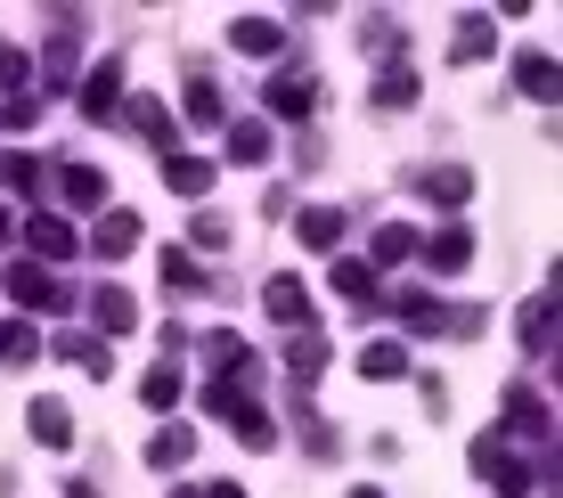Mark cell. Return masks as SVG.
<instances>
[{
    "instance_id": "cell-9",
    "label": "cell",
    "mask_w": 563,
    "mask_h": 498,
    "mask_svg": "<svg viewBox=\"0 0 563 498\" xmlns=\"http://www.w3.org/2000/svg\"><path fill=\"white\" fill-rule=\"evenodd\" d=\"M507 425L522 433V442H555V409H548V400H539L531 385H515V392H507Z\"/></svg>"
},
{
    "instance_id": "cell-30",
    "label": "cell",
    "mask_w": 563,
    "mask_h": 498,
    "mask_svg": "<svg viewBox=\"0 0 563 498\" xmlns=\"http://www.w3.org/2000/svg\"><path fill=\"white\" fill-rule=\"evenodd\" d=\"M229 433H238L245 450H278V425H269V409H254V400H245V409L229 417Z\"/></svg>"
},
{
    "instance_id": "cell-11",
    "label": "cell",
    "mask_w": 563,
    "mask_h": 498,
    "mask_svg": "<svg viewBox=\"0 0 563 498\" xmlns=\"http://www.w3.org/2000/svg\"><path fill=\"white\" fill-rule=\"evenodd\" d=\"M515 90H522V99H539V107H548L555 90H563V66H555L548 49H522V57H515Z\"/></svg>"
},
{
    "instance_id": "cell-33",
    "label": "cell",
    "mask_w": 563,
    "mask_h": 498,
    "mask_svg": "<svg viewBox=\"0 0 563 498\" xmlns=\"http://www.w3.org/2000/svg\"><path fill=\"white\" fill-rule=\"evenodd\" d=\"M180 392H188V385H180V368H147V376H140V400H147V409H172Z\"/></svg>"
},
{
    "instance_id": "cell-10",
    "label": "cell",
    "mask_w": 563,
    "mask_h": 498,
    "mask_svg": "<svg viewBox=\"0 0 563 498\" xmlns=\"http://www.w3.org/2000/svg\"><path fill=\"white\" fill-rule=\"evenodd\" d=\"M360 49L376 57V66H409V42H400V16H360Z\"/></svg>"
},
{
    "instance_id": "cell-32",
    "label": "cell",
    "mask_w": 563,
    "mask_h": 498,
    "mask_svg": "<svg viewBox=\"0 0 563 498\" xmlns=\"http://www.w3.org/2000/svg\"><path fill=\"white\" fill-rule=\"evenodd\" d=\"M229 156L238 164H269V123H229Z\"/></svg>"
},
{
    "instance_id": "cell-28",
    "label": "cell",
    "mask_w": 563,
    "mask_h": 498,
    "mask_svg": "<svg viewBox=\"0 0 563 498\" xmlns=\"http://www.w3.org/2000/svg\"><path fill=\"white\" fill-rule=\"evenodd\" d=\"M0 188L33 197V188H42V156H33V147H9V156H0Z\"/></svg>"
},
{
    "instance_id": "cell-2",
    "label": "cell",
    "mask_w": 563,
    "mask_h": 498,
    "mask_svg": "<svg viewBox=\"0 0 563 498\" xmlns=\"http://www.w3.org/2000/svg\"><path fill=\"white\" fill-rule=\"evenodd\" d=\"M262 107H269V123H310V114H319V82H310V74H269Z\"/></svg>"
},
{
    "instance_id": "cell-8",
    "label": "cell",
    "mask_w": 563,
    "mask_h": 498,
    "mask_svg": "<svg viewBox=\"0 0 563 498\" xmlns=\"http://www.w3.org/2000/svg\"><path fill=\"white\" fill-rule=\"evenodd\" d=\"M465 262H474V229H433V237H424V270H433V278H457L465 270Z\"/></svg>"
},
{
    "instance_id": "cell-41",
    "label": "cell",
    "mask_w": 563,
    "mask_h": 498,
    "mask_svg": "<svg viewBox=\"0 0 563 498\" xmlns=\"http://www.w3.org/2000/svg\"><path fill=\"white\" fill-rule=\"evenodd\" d=\"M205 498H245V483H212Z\"/></svg>"
},
{
    "instance_id": "cell-42",
    "label": "cell",
    "mask_w": 563,
    "mask_h": 498,
    "mask_svg": "<svg viewBox=\"0 0 563 498\" xmlns=\"http://www.w3.org/2000/svg\"><path fill=\"white\" fill-rule=\"evenodd\" d=\"M66 498H99V490H90V483H66Z\"/></svg>"
},
{
    "instance_id": "cell-34",
    "label": "cell",
    "mask_w": 563,
    "mask_h": 498,
    "mask_svg": "<svg viewBox=\"0 0 563 498\" xmlns=\"http://www.w3.org/2000/svg\"><path fill=\"white\" fill-rule=\"evenodd\" d=\"M197 400H205V417H238V409H245V400H254V392H238V385H229V376H212V385H205Z\"/></svg>"
},
{
    "instance_id": "cell-26",
    "label": "cell",
    "mask_w": 563,
    "mask_h": 498,
    "mask_svg": "<svg viewBox=\"0 0 563 498\" xmlns=\"http://www.w3.org/2000/svg\"><path fill=\"white\" fill-rule=\"evenodd\" d=\"M33 442H42V450H74V417H66V400H33Z\"/></svg>"
},
{
    "instance_id": "cell-19",
    "label": "cell",
    "mask_w": 563,
    "mask_h": 498,
    "mask_svg": "<svg viewBox=\"0 0 563 498\" xmlns=\"http://www.w3.org/2000/svg\"><path fill=\"white\" fill-rule=\"evenodd\" d=\"M188 457H197V425H164V433H147V466L180 474Z\"/></svg>"
},
{
    "instance_id": "cell-43",
    "label": "cell",
    "mask_w": 563,
    "mask_h": 498,
    "mask_svg": "<svg viewBox=\"0 0 563 498\" xmlns=\"http://www.w3.org/2000/svg\"><path fill=\"white\" fill-rule=\"evenodd\" d=\"M0 237H16V221H9V204H0Z\"/></svg>"
},
{
    "instance_id": "cell-4",
    "label": "cell",
    "mask_w": 563,
    "mask_h": 498,
    "mask_svg": "<svg viewBox=\"0 0 563 498\" xmlns=\"http://www.w3.org/2000/svg\"><path fill=\"white\" fill-rule=\"evenodd\" d=\"M49 352L66 359V368H82L90 385H99V376L114 368V343H107V335H90V328H57V343H49Z\"/></svg>"
},
{
    "instance_id": "cell-35",
    "label": "cell",
    "mask_w": 563,
    "mask_h": 498,
    "mask_svg": "<svg viewBox=\"0 0 563 498\" xmlns=\"http://www.w3.org/2000/svg\"><path fill=\"white\" fill-rule=\"evenodd\" d=\"M42 123V99L33 90H9V107H0V131H33Z\"/></svg>"
},
{
    "instance_id": "cell-29",
    "label": "cell",
    "mask_w": 563,
    "mask_h": 498,
    "mask_svg": "<svg viewBox=\"0 0 563 498\" xmlns=\"http://www.w3.org/2000/svg\"><path fill=\"white\" fill-rule=\"evenodd\" d=\"M131 131H140L147 147H172V140H180V114H172V107H131Z\"/></svg>"
},
{
    "instance_id": "cell-39",
    "label": "cell",
    "mask_w": 563,
    "mask_h": 498,
    "mask_svg": "<svg viewBox=\"0 0 563 498\" xmlns=\"http://www.w3.org/2000/svg\"><path fill=\"white\" fill-rule=\"evenodd\" d=\"M302 450H310V457H335V425H319V417H302Z\"/></svg>"
},
{
    "instance_id": "cell-13",
    "label": "cell",
    "mask_w": 563,
    "mask_h": 498,
    "mask_svg": "<svg viewBox=\"0 0 563 498\" xmlns=\"http://www.w3.org/2000/svg\"><path fill=\"white\" fill-rule=\"evenodd\" d=\"M286 376H295L302 392L327 376V335H319V328H295V343H286Z\"/></svg>"
},
{
    "instance_id": "cell-12",
    "label": "cell",
    "mask_w": 563,
    "mask_h": 498,
    "mask_svg": "<svg viewBox=\"0 0 563 498\" xmlns=\"http://www.w3.org/2000/svg\"><path fill=\"white\" fill-rule=\"evenodd\" d=\"M164 180H172V197L205 204V197H212V180H221V164H212V156H172V164H164Z\"/></svg>"
},
{
    "instance_id": "cell-31",
    "label": "cell",
    "mask_w": 563,
    "mask_h": 498,
    "mask_svg": "<svg viewBox=\"0 0 563 498\" xmlns=\"http://www.w3.org/2000/svg\"><path fill=\"white\" fill-rule=\"evenodd\" d=\"M393 311H400V328H417V335H433L441 319H450V311H441L433 295H417V286H409V295H393Z\"/></svg>"
},
{
    "instance_id": "cell-14",
    "label": "cell",
    "mask_w": 563,
    "mask_h": 498,
    "mask_svg": "<svg viewBox=\"0 0 563 498\" xmlns=\"http://www.w3.org/2000/svg\"><path fill=\"white\" fill-rule=\"evenodd\" d=\"M74 66H82V33H74V16H57V33H49V49H42V74L57 90L74 82Z\"/></svg>"
},
{
    "instance_id": "cell-20",
    "label": "cell",
    "mask_w": 563,
    "mask_h": 498,
    "mask_svg": "<svg viewBox=\"0 0 563 498\" xmlns=\"http://www.w3.org/2000/svg\"><path fill=\"white\" fill-rule=\"evenodd\" d=\"M229 42H238L245 57H278V49H286V25H278V16H238V25H229Z\"/></svg>"
},
{
    "instance_id": "cell-37",
    "label": "cell",
    "mask_w": 563,
    "mask_h": 498,
    "mask_svg": "<svg viewBox=\"0 0 563 498\" xmlns=\"http://www.w3.org/2000/svg\"><path fill=\"white\" fill-rule=\"evenodd\" d=\"M164 278L180 286V295H205V270H197V262L180 254V245H172V254H164Z\"/></svg>"
},
{
    "instance_id": "cell-46",
    "label": "cell",
    "mask_w": 563,
    "mask_h": 498,
    "mask_svg": "<svg viewBox=\"0 0 563 498\" xmlns=\"http://www.w3.org/2000/svg\"><path fill=\"white\" fill-rule=\"evenodd\" d=\"M352 498H384V490H352Z\"/></svg>"
},
{
    "instance_id": "cell-15",
    "label": "cell",
    "mask_w": 563,
    "mask_h": 498,
    "mask_svg": "<svg viewBox=\"0 0 563 498\" xmlns=\"http://www.w3.org/2000/svg\"><path fill=\"white\" fill-rule=\"evenodd\" d=\"M515 328H522V352H531V359H548V352H555V295H531Z\"/></svg>"
},
{
    "instance_id": "cell-5",
    "label": "cell",
    "mask_w": 563,
    "mask_h": 498,
    "mask_svg": "<svg viewBox=\"0 0 563 498\" xmlns=\"http://www.w3.org/2000/svg\"><path fill=\"white\" fill-rule=\"evenodd\" d=\"M131 245H140V213H131V204H107L99 229H90V254H99V262H123Z\"/></svg>"
},
{
    "instance_id": "cell-36",
    "label": "cell",
    "mask_w": 563,
    "mask_h": 498,
    "mask_svg": "<svg viewBox=\"0 0 563 498\" xmlns=\"http://www.w3.org/2000/svg\"><path fill=\"white\" fill-rule=\"evenodd\" d=\"M188 123H221V90H212L205 74L188 82Z\"/></svg>"
},
{
    "instance_id": "cell-22",
    "label": "cell",
    "mask_w": 563,
    "mask_h": 498,
    "mask_svg": "<svg viewBox=\"0 0 563 498\" xmlns=\"http://www.w3.org/2000/svg\"><path fill=\"white\" fill-rule=\"evenodd\" d=\"M327 286H335V295L352 302V311H367V302H376V270H367V262H352V254H335V270H327Z\"/></svg>"
},
{
    "instance_id": "cell-3",
    "label": "cell",
    "mask_w": 563,
    "mask_h": 498,
    "mask_svg": "<svg viewBox=\"0 0 563 498\" xmlns=\"http://www.w3.org/2000/svg\"><path fill=\"white\" fill-rule=\"evenodd\" d=\"M74 99H82L90 123H107V114L123 107V57H99V66H90L82 82H74Z\"/></svg>"
},
{
    "instance_id": "cell-7",
    "label": "cell",
    "mask_w": 563,
    "mask_h": 498,
    "mask_svg": "<svg viewBox=\"0 0 563 498\" xmlns=\"http://www.w3.org/2000/svg\"><path fill=\"white\" fill-rule=\"evenodd\" d=\"M25 237H33V262H42V270H49V262H74V254H82L74 221H57V213H33V221H25Z\"/></svg>"
},
{
    "instance_id": "cell-45",
    "label": "cell",
    "mask_w": 563,
    "mask_h": 498,
    "mask_svg": "<svg viewBox=\"0 0 563 498\" xmlns=\"http://www.w3.org/2000/svg\"><path fill=\"white\" fill-rule=\"evenodd\" d=\"M172 498H205V490H172Z\"/></svg>"
},
{
    "instance_id": "cell-38",
    "label": "cell",
    "mask_w": 563,
    "mask_h": 498,
    "mask_svg": "<svg viewBox=\"0 0 563 498\" xmlns=\"http://www.w3.org/2000/svg\"><path fill=\"white\" fill-rule=\"evenodd\" d=\"M188 237H197L205 254H229V221L221 213H197V221H188Z\"/></svg>"
},
{
    "instance_id": "cell-24",
    "label": "cell",
    "mask_w": 563,
    "mask_h": 498,
    "mask_svg": "<svg viewBox=\"0 0 563 498\" xmlns=\"http://www.w3.org/2000/svg\"><path fill=\"white\" fill-rule=\"evenodd\" d=\"M140 328V302H131V286H99V335H131Z\"/></svg>"
},
{
    "instance_id": "cell-27",
    "label": "cell",
    "mask_w": 563,
    "mask_h": 498,
    "mask_svg": "<svg viewBox=\"0 0 563 498\" xmlns=\"http://www.w3.org/2000/svg\"><path fill=\"white\" fill-rule=\"evenodd\" d=\"M409 254H417V229L384 221V229H376V245H367V270H393V262H409Z\"/></svg>"
},
{
    "instance_id": "cell-6",
    "label": "cell",
    "mask_w": 563,
    "mask_h": 498,
    "mask_svg": "<svg viewBox=\"0 0 563 498\" xmlns=\"http://www.w3.org/2000/svg\"><path fill=\"white\" fill-rule=\"evenodd\" d=\"M262 311L278 319V328H310V286H302L295 270H278V278L262 286Z\"/></svg>"
},
{
    "instance_id": "cell-21",
    "label": "cell",
    "mask_w": 563,
    "mask_h": 498,
    "mask_svg": "<svg viewBox=\"0 0 563 498\" xmlns=\"http://www.w3.org/2000/svg\"><path fill=\"white\" fill-rule=\"evenodd\" d=\"M417 99H424V74L417 66H384L376 74V107L384 114H400V107H417Z\"/></svg>"
},
{
    "instance_id": "cell-40",
    "label": "cell",
    "mask_w": 563,
    "mask_h": 498,
    "mask_svg": "<svg viewBox=\"0 0 563 498\" xmlns=\"http://www.w3.org/2000/svg\"><path fill=\"white\" fill-rule=\"evenodd\" d=\"M0 82L25 90V49H16V42H0Z\"/></svg>"
},
{
    "instance_id": "cell-44",
    "label": "cell",
    "mask_w": 563,
    "mask_h": 498,
    "mask_svg": "<svg viewBox=\"0 0 563 498\" xmlns=\"http://www.w3.org/2000/svg\"><path fill=\"white\" fill-rule=\"evenodd\" d=\"M9 490H16V474H9V466H0V498H9Z\"/></svg>"
},
{
    "instance_id": "cell-1",
    "label": "cell",
    "mask_w": 563,
    "mask_h": 498,
    "mask_svg": "<svg viewBox=\"0 0 563 498\" xmlns=\"http://www.w3.org/2000/svg\"><path fill=\"white\" fill-rule=\"evenodd\" d=\"M0 295H9L16 311H66V302H74L42 262H9V270H0Z\"/></svg>"
},
{
    "instance_id": "cell-16",
    "label": "cell",
    "mask_w": 563,
    "mask_h": 498,
    "mask_svg": "<svg viewBox=\"0 0 563 498\" xmlns=\"http://www.w3.org/2000/svg\"><path fill=\"white\" fill-rule=\"evenodd\" d=\"M417 197L424 204H465L474 197V171L465 164H433V171H417Z\"/></svg>"
},
{
    "instance_id": "cell-17",
    "label": "cell",
    "mask_w": 563,
    "mask_h": 498,
    "mask_svg": "<svg viewBox=\"0 0 563 498\" xmlns=\"http://www.w3.org/2000/svg\"><path fill=\"white\" fill-rule=\"evenodd\" d=\"M295 237L310 245V254H335V245H343V213H335V204H302V213H295Z\"/></svg>"
},
{
    "instance_id": "cell-23",
    "label": "cell",
    "mask_w": 563,
    "mask_h": 498,
    "mask_svg": "<svg viewBox=\"0 0 563 498\" xmlns=\"http://www.w3.org/2000/svg\"><path fill=\"white\" fill-rule=\"evenodd\" d=\"M498 49V25L490 16H457V42H450V66H474V57Z\"/></svg>"
},
{
    "instance_id": "cell-18",
    "label": "cell",
    "mask_w": 563,
    "mask_h": 498,
    "mask_svg": "<svg viewBox=\"0 0 563 498\" xmlns=\"http://www.w3.org/2000/svg\"><path fill=\"white\" fill-rule=\"evenodd\" d=\"M57 188H66V204H82V213H107V171L99 164H66Z\"/></svg>"
},
{
    "instance_id": "cell-25",
    "label": "cell",
    "mask_w": 563,
    "mask_h": 498,
    "mask_svg": "<svg viewBox=\"0 0 563 498\" xmlns=\"http://www.w3.org/2000/svg\"><path fill=\"white\" fill-rule=\"evenodd\" d=\"M360 376H367V385H393V376H409V352H400L393 335H376V343L360 352Z\"/></svg>"
}]
</instances>
